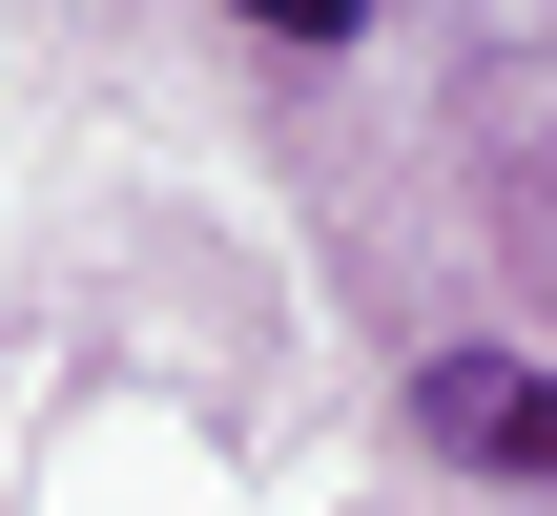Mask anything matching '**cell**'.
Returning a JSON list of instances; mask_svg holds the SVG:
<instances>
[{"instance_id": "6da1fadb", "label": "cell", "mask_w": 557, "mask_h": 516, "mask_svg": "<svg viewBox=\"0 0 557 516\" xmlns=\"http://www.w3.org/2000/svg\"><path fill=\"white\" fill-rule=\"evenodd\" d=\"M413 434L475 455V476H517V496H557V372H517V352H434L413 372Z\"/></svg>"}, {"instance_id": "7a4b0ae2", "label": "cell", "mask_w": 557, "mask_h": 516, "mask_svg": "<svg viewBox=\"0 0 557 516\" xmlns=\"http://www.w3.org/2000/svg\"><path fill=\"white\" fill-rule=\"evenodd\" d=\"M248 21H269V41H351L372 0H248Z\"/></svg>"}]
</instances>
